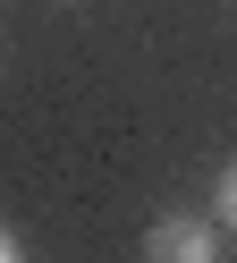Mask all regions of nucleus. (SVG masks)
I'll return each instance as SVG.
<instances>
[{"mask_svg": "<svg viewBox=\"0 0 237 263\" xmlns=\"http://www.w3.org/2000/svg\"><path fill=\"white\" fill-rule=\"evenodd\" d=\"M0 263H26V238H17L9 221H0Z\"/></svg>", "mask_w": 237, "mask_h": 263, "instance_id": "7ed1b4c3", "label": "nucleus"}, {"mask_svg": "<svg viewBox=\"0 0 237 263\" xmlns=\"http://www.w3.org/2000/svg\"><path fill=\"white\" fill-rule=\"evenodd\" d=\"M135 246H144L152 263H212V255H220V229L195 221V212H161V221H152Z\"/></svg>", "mask_w": 237, "mask_h": 263, "instance_id": "f257e3e1", "label": "nucleus"}, {"mask_svg": "<svg viewBox=\"0 0 237 263\" xmlns=\"http://www.w3.org/2000/svg\"><path fill=\"white\" fill-rule=\"evenodd\" d=\"M212 212H220V229H229V238H237V161H229V170H220V187H212Z\"/></svg>", "mask_w": 237, "mask_h": 263, "instance_id": "f03ea898", "label": "nucleus"}]
</instances>
